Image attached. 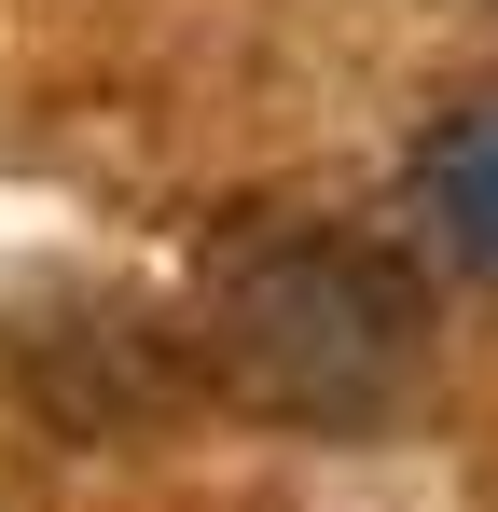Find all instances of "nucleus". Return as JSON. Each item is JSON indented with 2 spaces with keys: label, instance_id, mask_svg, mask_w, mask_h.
I'll use <instances>...</instances> for the list:
<instances>
[{
  "label": "nucleus",
  "instance_id": "f257e3e1",
  "mask_svg": "<svg viewBox=\"0 0 498 512\" xmlns=\"http://www.w3.org/2000/svg\"><path fill=\"white\" fill-rule=\"evenodd\" d=\"M194 360L236 416L277 429H374L402 416L415 360H429V291L374 236H332V222H291V236H236L208 263V305H194Z\"/></svg>",
  "mask_w": 498,
  "mask_h": 512
},
{
  "label": "nucleus",
  "instance_id": "f03ea898",
  "mask_svg": "<svg viewBox=\"0 0 498 512\" xmlns=\"http://www.w3.org/2000/svg\"><path fill=\"white\" fill-rule=\"evenodd\" d=\"M415 222L471 263V277H498V97L443 111V125L415 139Z\"/></svg>",
  "mask_w": 498,
  "mask_h": 512
}]
</instances>
